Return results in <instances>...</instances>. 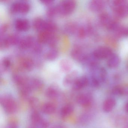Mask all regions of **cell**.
<instances>
[{"label":"cell","instance_id":"cell-1","mask_svg":"<svg viewBox=\"0 0 128 128\" xmlns=\"http://www.w3.org/2000/svg\"><path fill=\"white\" fill-rule=\"evenodd\" d=\"M112 4L113 12L116 18H124L128 16V1L115 0Z\"/></svg>","mask_w":128,"mask_h":128},{"label":"cell","instance_id":"cell-2","mask_svg":"<svg viewBox=\"0 0 128 128\" xmlns=\"http://www.w3.org/2000/svg\"><path fill=\"white\" fill-rule=\"evenodd\" d=\"M0 102L1 106L7 114H12L17 112L18 108L17 102L10 95H3L0 97Z\"/></svg>","mask_w":128,"mask_h":128},{"label":"cell","instance_id":"cell-3","mask_svg":"<svg viewBox=\"0 0 128 128\" xmlns=\"http://www.w3.org/2000/svg\"><path fill=\"white\" fill-rule=\"evenodd\" d=\"M100 22L102 25L110 31H114L120 25L117 20L113 18L106 12H103L100 14Z\"/></svg>","mask_w":128,"mask_h":128},{"label":"cell","instance_id":"cell-4","mask_svg":"<svg viewBox=\"0 0 128 128\" xmlns=\"http://www.w3.org/2000/svg\"><path fill=\"white\" fill-rule=\"evenodd\" d=\"M76 3L73 0H65L57 6L58 14L68 15L72 13L75 9Z\"/></svg>","mask_w":128,"mask_h":128},{"label":"cell","instance_id":"cell-5","mask_svg":"<svg viewBox=\"0 0 128 128\" xmlns=\"http://www.w3.org/2000/svg\"><path fill=\"white\" fill-rule=\"evenodd\" d=\"M30 9V4L24 1H17L11 5L10 10L14 13L24 14L28 12Z\"/></svg>","mask_w":128,"mask_h":128},{"label":"cell","instance_id":"cell-6","mask_svg":"<svg viewBox=\"0 0 128 128\" xmlns=\"http://www.w3.org/2000/svg\"><path fill=\"white\" fill-rule=\"evenodd\" d=\"M113 52L110 48L106 46L99 47L94 50L92 54L97 60L108 59L112 54Z\"/></svg>","mask_w":128,"mask_h":128},{"label":"cell","instance_id":"cell-7","mask_svg":"<svg viewBox=\"0 0 128 128\" xmlns=\"http://www.w3.org/2000/svg\"><path fill=\"white\" fill-rule=\"evenodd\" d=\"M20 40V38L16 34L8 35L1 40L0 48H7L12 46L18 44Z\"/></svg>","mask_w":128,"mask_h":128},{"label":"cell","instance_id":"cell-8","mask_svg":"<svg viewBox=\"0 0 128 128\" xmlns=\"http://www.w3.org/2000/svg\"><path fill=\"white\" fill-rule=\"evenodd\" d=\"M76 102L81 106L87 107L90 106L92 101V96L88 93L80 94L77 96Z\"/></svg>","mask_w":128,"mask_h":128},{"label":"cell","instance_id":"cell-9","mask_svg":"<svg viewBox=\"0 0 128 128\" xmlns=\"http://www.w3.org/2000/svg\"><path fill=\"white\" fill-rule=\"evenodd\" d=\"M71 54L74 60L82 63L85 62L88 56V54H85L81 48L78 47L73 48Z\"/></svg>","mask_w":128,"mask_h":128},{"label":"cell","instance_id":"cell-10","mask_svg":"<svg viewBox=\"0 0 128 128\" xmlns=\"http://www.w3.org/2000/svg\"><path fill=\"white\" fill-rule=\"evenodd\" d=\"M89 83V80L86 76H81L78 78L72 87L74 90H80L87 86Z\"/></svg>","mask_w":128,"mask_h":128},{"label":"cell","instance_id":"cell-11","mask_svg":"<svg viewBox=\"0 0 128 128\" xmlns=\"http://www.w3.org/2000/svg\"><path fill=\"white\" fill-rule=\"evenodd\" d=\"M14 26L18 31L25 32L30 28V22L26 18H18L15 21Z\"/></svg>","mask_w":128,"mask_h":128},{"label":"cell","instance_id":"cell-12","mask_svg":"<svg viewBox=\"0 0 128 128\" xmlns=\"http://www.w3.org/2000/svg\"><path fill=\"white\" fill-rule=\"evenodd\" d=\"M106 2L102 0H93L89 3V9L91 12H99L102 11L104 8Z\"/></svg>","mask_w":128,"mask_h":128},{"label":"cell","instance_id":"cell-13","mask_svg":"<svg viewBox=\"0 0 128 128\" xmlns=\"http://www.w3.org/2000/svg\"><path fill=\"white\" fill-rule=\"evenodd\" d=\"M60 94V89L57 85H52L49 86L45 91L46 97L51 99L56 98Z\"/></svg>","mask_w":128,"mask_h":128},{"label":"cell","instance_id":"cell-14","mask_svg":"<svg viewBox=\"0 0 128 128\" xmlns=\"http://www.w3.org/2000/svg\"><path fill=\"white\" fill-rule=\"evenodd\" d=\"M78 77V72L75 71H73L69 73L64 78L63 84L66 87L72 86Z\"/></svg>","mask_w":128,"mask_h":128},{"label":"cell","instance_id":"cell-15","mask_svg":"<svg viewBox=\"0 0 128 128\" xmlns=\"http://www.w3.org/2000/svg\"><path fill=\"white\" fill-rule=\"evenodd\" d=\"M19 66L23 70L30 71L33 68L34 63L33 61L29 58H22L19 62Z\"/></svg>","mask_w":128,"mask_h":128},{"label":"cell","instance_id":"cell-16","mask_svg":"<svg viewBox=\"0 0 128 128\" xmlns=\"http://www.w3.org/2000/svg\"><path fill=\"white\" fill-rule=\"evenodd\" d=\"M33 43V38L31 36H26L20 39L18 44L20 48L26 49L32 47Z\"/></svg>","mask_w":128,"mask_h":128},{"label":"cell","instance_id":"cell-17","mask_svg":"<svg viewBox=\"0 0 128 128\" xmlns=\"http://www.w3.org/2000/svg\"><path fill=\"white\" fill-rule=\"evenodd\" d=\"M120 56L116 54L113 53L108 59L107 65L110 68H115L120 65Z\"/></svg>","mask_w":128,"mask_h":128},{"label":"cell","instance_id":"cell-18","mask_svg":"<svg viewBox=\"0 0 128 128\" xmlns=\"http://www.w3.org/2000/svg\"><path fill=\"white\" fill-rule=\"evenodd\" d=\"M116 103V100L114 98H108L104 101L102 104V110L105 112H110L114 108Z\"/></svg>","mask_w":128,"mask_h":128},{"label":"cell","instance_id":"cell-19","mask_svg":"<svg viewBox=\"0 0 128 128\" xmlns=\"http://www.w3.org/2000/svg\"><path fill=\"white\" fill-rule=\"evenodd\" d=\"M56 107L53 102H47L43 104L41 107V110L46 114H51L56 111Z\"/></svg>","mask_w":128,"mask_h":128},{"label":"cell","instance_id":"cell-20","mask_svg":"<svg viewBox=\"0 0 128 128\" xmlns=\"http://www.w3.org/2000/svg\"><path fill=\"white\" fill-rule=\"evenodd\" d=\"M74 110V106L72 104L65 105L60 110V115L61 117L63 118L68 117L73 113Z\"/></svg>","mask_w":128,"mask_h":128},{"label":"cell","instance_id":"cell-21","mask_svg":"<svg viewBox=\"0 0 128 128\" xmlns=\"http://www.w3.org/2000/svg\"><path fill=\"white\" fill-rule=\"evenodd\" d=\"M114 36L118 38H122L128 36V27L120 25L114 30Z\"/></svg>","mask_w":128,"mask_h":128},{"label":"cell","instance_id":"cell-22","mask_svg":"<svg viewBox=\"0 0 128 128\" xmlns=\"http://www.w3.org/2000/svg\"><path fill=\"white\" fill-rule=\"evenodd\" d=\"M112 92L115 96H127L128 95V87H123L120 86H115L112 89Z\"/></svg>","mask_w":128,"mask_h":128},{"label":"cell","instance_id":"cell-23","mask_svg":"<svg viewBox=\"0 0 128 128\" xmlns=\"http://www.w3.org/2000/svg\"><path fill=\"white\" fill-rule=\"evenodd\" d=\"M46 20L40 18H36L34 21L33 26L35 30H38L39 32L43 31L45 26Z\"/></svg>","mask_w":128,"mask_h":128},{"label":"cell","instance_id":"cell-24","mask_svg":"<svg viewBox=\"0 0 128 128\" xmlns=\"http://www.w3.org/2000/svg\"><path fill=\"white\" fill-rule=\"evenodd\" d=\"M60 66L61 70L64 72H70L72 68V65L71 62L66 59H64L60 61Z\"/></svg>","mask_w":128,"mask_h":128},{"label":"cell","instance_id":"cell-25","mask_svg":"<svg viewBox=\"0 0 128 128\" xmlns=\"http://www.w3.org/2000/svg\"><path fill=\"white\" fill-rule=\"evenodd\" d=\"M31 122L34 125L39 126L42 120L40 114L37 110H34L30 116Z\"/></svg>","mask_w":128,"mask_h":128},{"label":"cell","instance_id":"cell-26","mask_svg":"<svg viewBox=\"0 0 128 128\" xmlns=\"http://www.w3.org/2000/svg\"><path fill=\"white\" fill-rule=\"evenodd\" d=\"M29 83L32 90H40L43 86V84L42 81L38 78L30 79Z\"/></svg>","mask_w":128,"mask_h":128},{"label":"cell","instance_id":"cell-27","mask_svg":"<svg viewBox=\"0 0 128 128\" xmlns=\"http://www.w3.org/2000/svg\"><path fill=\"white\" fill-rule=\"evenodd\" d=\"M58 54L59 52L58 50L54 48H52L46 52L45 57L47 60H55L58 57Z\"/></svg>","mask_w":128,"mask_h":128},{"label":"cell","instance_id":"cell-28","mask_svg":"<svg viewBox=\"0 0 128 128\" xmlns=\"http://www.w3.org/2000/svg\"><path fill=\"white\" fill-rule=\"evenodd\" d=\"M78 27V25L74 23H69L65 26V31L69 34L76 33Z\"/></svg>","mask_w":128,"mask_h":128},{"label":"cell","instance_id":"cell-29","mask_svg":"<svg viewBox=\"0 0 128 128\" xmlns=\"http://www.w3.org/2000/svg\"><path fill=\"white\" fill-rule=\"evenodd\" d=\"M29 103L31 108L36 110V109L38 108L40 105V102L38 99L36 97H31L29 98Z\"/></svg>","mask_w":128,"mask_h":128},{"label":"cell","instance_id":"cell-30","mask_svg":"<svg viewBox=\"0 0 128 128\" xmlns=\"http://www.w3.org/2000/svg\"><path fill=\"white\" fill-rule=\"evenodd\" d=\"M11 65V62L9 58H5L3 59L1 61L0 64V69L1 71L3 70V72H5L10 67Z\"/></svg>","mask_w":128,"mask_h":128},{"label":"cell","instance_id":"cell-31","mask_svg":"<svg viewBox=\"0 0 128 128\" xmlns=\"http://www.w3.org/2000/svg\"><path fill=\"white\" fill-rule=\"evenodd\" d=\"M58 14L57 7L56 6H52L48 10L47 15L49 17H53Z\"/></svg>","mask_w":128,"mask_h":128},{"label":"cell","instance_id":"cell-32","mask_svg":"<svg viewBox=\"0 0 128 128\" xmlns=\"http://www.w3.org/2000/svg\"><path fill=\"white\" fill-rule=\"evenodd\" d=\"M90 117L88 114H84L82 115L80 118V121L82 123L87 122L90 120Z\"/></svg>","mask_w":128,"mask_h":128},{"label":"cell","instance_id":"cell-33","mask_svg":"<svg viewBox=\"0 0 128 128\" xmlns=\"http://www.w3.org/2000/svg\"><path fill=\"white\" fill-rule=\"evenodd\" d=\"M6 128H18V127L16 122L12 121L8 124Z\"/></svg>","mask_w":128,"mask_h":128},{"label":"cell","instance_id":"cell-34","mask_svg":"<svg viewBox=\"0 0 128 128\" xmlns=\"http://www.w3.org/2000/svg\"><path fill=\"white\" fill-rule=\"evenodd\" d=\"M8 26L6 24H4L1 26L0 28V34H4L6 32L8 29Z\"/></svg>","mask_w":128,"mask_h":128},{"label":"cell","instance_id":"cell-35","mask_svg":"<svg viewBox=\"0 0 128 128\" xmlns=\"http://www.w3.org/2000/svg\"><path fill=\"white\" fill-rule=\"evenodd\" d=\"M41 2L46 5H49L53 2L54 1L52 0H42Z\"/></svg>","mask_w":128,"mask_h":128},{"label":"cell","instance_id":"cell-36","mask_svg":"<svg viewBox=\"0 0 128 128\" xmlns=\"http://www.w3.org/2000/svg\"><path fill=\"white\" fill-rule=\"evenodd\" d=\"M125 109L126 111L128 114V102H127L125 104Z\"/></svg>","mask_w":128,"mask_h":128},{"label":"cell","instance_id":"cell-37","mask_svg":"<svg viewBox=\"0 0 128 128\" xmlns=\"http://www.w3.org/2000/svg\"><path fill=\"white\" fill-rule=\"evenodd\" d=\"M123 128H128V120L124 124Z\"/></svg>","mask_w":128,"mask_h":128},{"label":"cell","instance_id":"cell-38","mask_svg":"<svg viewBox=\"0 0 128 128\" xmlns=\"http://www.w3.org/2000/svg\"><path fill=\"white\" fill-rule=\"evenodd\" d=\"M127 68L128 69V62H127Z\"/></svg>","mask_w":128,"mask_h":128}]
</instances>
